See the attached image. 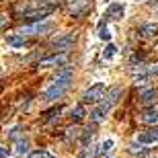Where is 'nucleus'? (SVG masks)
I'll return each instance as SVG.
<instances>
[{
    "label": "nucleus",
    "instance_id": "1",
    "mask_svg": "<svg viewBox=\"0 0 158 158\" xmlns=\"http://www.w3.org/2000/svg\"><path fill=\"white\" fill-rule=\"evenodd\" d=\"M72 70H64V72H60L58 78L53 80V84L49 88H45V93H43V101H56L60 99L62 94L70 88V82H72Z\"/></svg>",
    "mask_w": 158,
    "mask_h": 158
},
{
    "label": "nucleus",
    "instance_id": "2",
    "mask_svg": "<svg viewBox=\"0 0 158 158\" xmlns=\"http://www.w3.org/2000/svg\"><path fill=\"white\" fill-rule=\"evenodd\" d=\"M53 25L52 23H39L37 21L35 25H25L23 29H21V35H43L47 31H52Z\"/></svg>",
    "mask_w": 158,
    "mask_h": 158
},
{
    "label": "nucleus",
    "instance_id": "3",
    "mask_svg": "<svg viewBox=\"0 0 158 158\" xmlns=\"http://www.w3.org/2000/svg\"><path fill=\"white\" fill-rule=\"evenodd\" d=\"M74 41H76V35H74V33H66V35H58L52 43H53L56 49H60V52H68V49L74 45Z\"/></svg>",
    "mask_w": 158,
    "mask_h": 158
},
{
    "label": "nucleus",
    "instance_id": "4",
    "mask_svg": "<svg viewBox=\"0 0 158 158\" xmlns=\"http://www.w3.org/2000/svg\"><path fill=\"white\" fill-rule=\"evenodd\" d=\"M105 90H107L105 84H103V82H97L94 86H90L86 93H84V101H86V103H90V101L103 99V97H105Z\"/></svg>",
    "mask_w": 158,
    "mask_h": 158
},
{
    "label": "nucleus",
    "instance_id": "5",
    "mask_svg": "<svg viewBox=\"0 0 158 158\" xmlns=\"http://www.w3.org/2000/svg\"><path fill=\"white\" fill-rule=\"evenodd\" d=\"M123 15H125V6L119 4V2H113V4L107 8V15H105V17L111 19V21H119Z\"/></svg>",
    "mask_w": 158,
    "mask_h": 158
},
{
    "label": "nucleus",
    "instance_id": "6",
    "mask_svg": "<svg viewBox=\"0 0 158 158\" xmlns=\"http://www.w3.org/2000/svg\"><path fill=\"white\" fill-rule=\"evenodd\" d=\"M52 12H53V4H45L43 8H35V10H31L29 15H27V19H29V21H41L43 17L52 15Z\"/></svg>",
    "mask_w": 158,
    "mask_h": 158
},
{
    "label": "nucleus",
    "instance_id": "7",
    "mask_svg": "<svg viewBox=\"0 0 158 158\" xmlns=\"http://www.w3.org/2000/svg\"><path fill=\"white\" fill-rule=\"evenodd\" d=\"M90 8V0H74V4L70 8V15L72 17H80Z\"/></svg>",
    "mask_w": 158,
    "mask_h": 158
},
{
    "label": "nucleus",
    "instance_id": "8",
    "mask_svg": "<svg viewBox=\"0 0 158 158\" xmlns=\"http://www.w3.org/2000/svg\"><path fill=\"white\" fill-rule=\"evenodd\" d=\"M109 109H111V105H107V103H103L101 107H97L93 113H90V119L93 121H97V123H101L103 119L107 117V113H109Z\"/></svg>",
    "mask_w": 158,
    "mask_h": 158
},
{
    "label": "nucleus",
    "instance_id": "9",
    "mask_svg": "<svg viewBox=\"0 0 158 158\" xmlns=\"http://www.w3.org/2000/svg\"><path fill=\"white\" fill-rule=\"evenodd\" d=\"M123 94V88L121 86H113V88H109L107 90V99H105V103L107 105H115L119 101V97Z\"/></svg>",
    "mask_w": 158,
    "mask_h": 158
},
{
    "label": "nucleus",
    "instance_id": "10",
    "mask_svg": "<svg viewBox=\"0 0 158 158\" xmlns=\"http://www.w3.org/2000/svg\"><path fill=\"white\" fill-rule=\"evenodd\" d=\"M66 53H62V56H53V58H47V60H41V64L39 66H43V68H49V66H62V64H66Z\"/></svg>",
    "mask_w": 158,
    "mask_h": 158
},
{
    "label": "nucleus",
    "instance_id": "11",
    "mask_svg": "<svg viewBox=\"0 0 158 158\" xmlns=\"http://www.w3.org/2000/svg\"><path fill=\"white\" fill-rule=\"evenodd\" d=\"M156 140H158V129L138 135V142H140V144H152V142H156Z\"/></svg>",
    "mask_w": 158,
    "mask_h": 158
},
{
    "label": "nucleus",
    "instance_id": "12",
    "mask_svg": "<svg viewBox=\"0 0 158 158\" xmlns=\"http://www.w3.org/2000/svg\"><path fill=\"white\" fill-rule=\"evenodd\" d=\"M156 99H158V94H156V90H154V88H150V90H144V93H142V103H144V105H152V103H156Z\"/></svg>",
    "mask_w": 158,
    "mask_h": 158
},
{
    "label": "nucleus",
    "instance_id": "13",
    "mask_svg": "<svg viewBox=\"0 0 158 158\" xmlns=\"http://www.w3.org/2000/svg\"><path fill=\"white\" fill-rule=\"evenodd\" d=\"M158 33V25L156 23H150V25H144L140 29V35L142 37H152V35H156Z\"/></svg>",
    "mask_w": 158,
    "mask_h": 158
},
{
    "label": "nucleus",
    "instance_id": "14",
    "mask_svg": "<svg viewBox=\"0 0 158 158\" xmlns=\"http://www.w3.org/2000/svg\"><path fill=\"white\" fill-rule=\"evenodd\" d=\"M115 52H117V47L113 45V43H107V47L103 49V58H105V60H111L113 56H115Z\"/></svg>",
    "mask_w": 158,
    "mask_h": 158
},
{
    "label": "nucleus",
    "instance_id": "15",
    "mask_svg": "<svg viewBox=\"0 0 158 158\" xmlns=\"http://www.w3.org/2000/svg\"><path fill=\"white\" fill-rule=\"evenodd\" d=\"M99 37L103 41H109V39H111V31H109V27H105V23H101V27H99Z\"/></svg>",
    "mask_w": 158,
    "mask_h": 158
},
{
    "label": "nucleus",
    "instance_id": "16",
    "mask_svg": "<svg viewBox=\"0 0 158 158\" xmlns=\"http://www.w3.org/2000/svg\"><path fill=\"white\" fill-rule=\"evenodd\" d=\"M8 43H10L12 47H23L25 45V39L21 35H10V37H8Z\"/></svg>",
    "mask_w": 158,
    "mask_h": 158
},
{
    "label": "nucleus",
    "instance_id": "17",
    "mask_svg": "<svg viewBox=\"0 0 158 158\" xmlns=\"http://www.w3.org/2000/svg\"><path fill=\"white\" fill-rule=\"evenodd\" d=\"M158 121V111H148L144 115V123H156Z\"/></svg>",
    "mask_w": 158,
    "mask_h": 158
},
{
    "label": "nucleus",
    "instance_id": "18",
    "mask_svg": "<svg viewBox=\"0 0 158 158\" xmlns=\"http://www.w3.org/2000/svg\"><path fill=\"white\" fill-rule=\"evenodd\" d=\"M150 82V72L148 74H142V76H135V86H144Z\"/></svg>",
    "mask_w": 158,
    "mask_h": 158
},
{
    "label": "nucleus",
    "instance_id": "19",
    "mask_svg": "<svg viewBox=\"0 0 158 158\" xmlns=\"http://www.w3.org/2000/svg\"><path fill=\"white\" fill-rule=\"evenodd\" d=\"M17 152H19V154L29 152V144H27V140H19V142H17Z\"/></svg>",
    "mask_w": 158,
    "mask_h": 158
},
{
    "label": "nucleus",
    "instance_id": "20",
    "mask_svg": "<svg viewBox=\"0 0 158 158\" xmlns=\"http://www.w3.org/2000/svg\"><path fill=\"white\" fill-rule=\"evenodd\" d=\"M72 117L82 119V117H84V107H82V105H74V109H72Z\"/></svg>",
    "mask_w": 158,
    "mask_h": 158
},
{
    "label": "nucleus",
    "instance_id": "21",
    "mask_svg": "<svg viewBox=\"0 0 158 158\" xmlns=\"http://www.w3.org/2000/svg\"><path fill=\"white\" fill-rule=\"evenodd\" d=\"M111 150H113V140H105L99 152H101V154H107V152H111Z\"/></svg>",
    "mask_w": 158,
    "mask_h": 158
},
{
    "label": "nucleus",
    "instance_id": "22",
    "mask_svg": "<svg viewBox=\"0 0 158 158\" xmlns=\"http://www.w3.org/2000/svg\"><path fill=\"white\" fill-rule=\"evenodd\" d=\"M131 152H134V154H138V152L144 154V152H146V148H140L138 144H134V146H131Z\"/></svg>",
    "mask_w": 158,
    "mask_h": 158
},
{
    "label": "nucleus",
    "instance_id": "23",
    "mask_svg": "<svg viewBox=\"0 0 158 158\" xmlns=\"http://www.w3.org/2000/svg\"><path fill=\"white\" fill-rule=\"evenodd\" d=\"M19 131H21V127H15V129L8 131V135H10V138H19Z\"/></svg>",
    "mask_w": 158,
    "mask_h": 158
},
{
    "label": "nucleus",
    "instance_id": "24",
    "mask_svg": "<svg viewBox=\"0 0 158 158\" xmlns=\"http://www.w3.org/2000/svg\"><path fill=\"white\" fill-rule=\"evenodd\" d=\"M150 72H152V74H158V66H152V68H150Z\"/></svg>",
    "mask_w": 158,
    "mask_h": 158
},
{
    "label": "nucleus",
    "instance_id": "25",
    "mask_svg": "<svg viewBox=\"0 0 158 158\" xmlns=\"http://www.w3.org/2000/svg\"><path fill=\"white\" fill-rule=\"evenodd\" d=\"M138 2H140V0H138Z\"/></svg>",
    "mask_w": 158,
    "mask_h": 158
},
{
    "label": "nucleus",
    "instance_id": "26",
    "mask_svg": "<svg viewBox=\"0 0 158 158\" xmlns=\"http://www.w3.org/2000/svg\"><path fill=\"white\" fill-rule=\"evenodd\" d=\"M156 17H158V15H156Z\"/></svg>",
    "mask_w": 158,
    "mask_h": 158
}]
</instances>
